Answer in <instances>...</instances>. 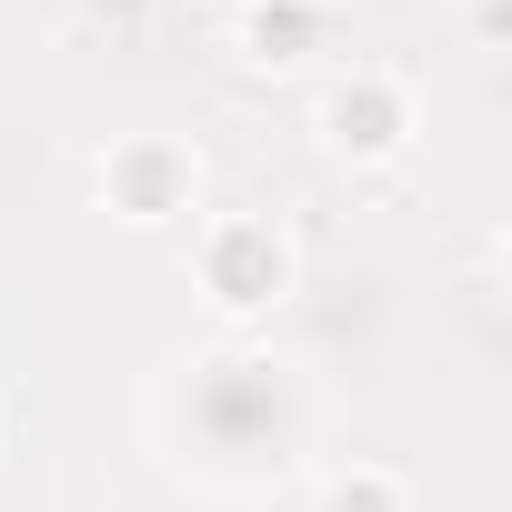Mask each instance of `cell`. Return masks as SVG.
Returning <instances> with one entry per match:
<instances>
[{"mask_svg":"<svg viewBox=\"0 0 512 512\" xmlns=\"http://www.w3.org/2000/svg\"><path fill=\"white\" fill-rule=\"evenodd\" d=\"M91 191H101V211L131 221V231L191 221V211H201V151L171 141V131H121V141L91 161Z\"/></svg>","mask_w":512,"mask_h":512,"instance_id":"1","label":"cell"},{"mask_svg":"<svg viewBox=\"0 0 512 512\" xmlns=\"http://www.w3.org/2000/svg\"><path fill=\"white\" fill-rule=\"evenodd\" d=\"M191 272H201V302H211V312L251 322V312H272V302L292 292V241H282V221H262V211H221V221H201V241H191Z\"/></svg>","mask_w":512,"mask_h":512,"instance_id":"2","label":"cell"},{"mask_svg":"<svg viewBox=\"0 0 512 512\" xmlns=\"http://www.w3.org/2000/svg\"><path fill=\"white\" fill-rule=\"evenodd\" d=\"M322 141H332L342 161H392V151L412 141V91H402L392 71L332 81V91H322Z\"/></svg>","mask_w":512,"mask_h":512,"instance_id":"3","label":"cell"},{"mask_svg":"<svg viewBox=\"0 0 512 512\" xmlns=\"http://www.w3.org/2000/svg\"><path fill=\"white\" fill-rule=\"evenodd\" d=\"M241 61L251 71H292V61H312L322 51V11L312 0H241Z\"/></svg>","mask_w":512,"mask_h":512,"instance_id":"4","label":"cell"},{"mask_svg":"<svg viewBox=\"0 0 512 512\" xmlns=\"http://www.w3.org/2000/svg\"><path fill=\"white\" fill-rule=\"evenodd\" d=\"M312 512H412V492H402L392 472H372V462H362V472H342V482H332Z\"/></svg>","mask_w":512,"mask_h":512,"instance_id":"5","label":"cell"}]
</instances>
